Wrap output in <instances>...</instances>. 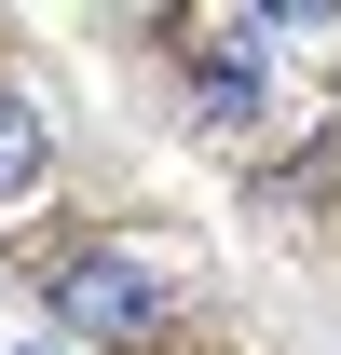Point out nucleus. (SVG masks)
Instances as JSON below:
<instances>
[{
	"instance_id": "obj_3",
	"label": "nucleus",
	"mask_w": 341,
	"mask_h": 355,
	"mask_svg": "<svg viewBox=\"0 0 341 355\" xmlns=\"http://www.w3.org/2000/svg\"><path fill=\"white\" fill-rule=\"evenodd\" d=\"M191 110H205V123H259V55H246V42H218L205 69H191Z\"/></svg>"
},
{
	"instance_id": "obj_1",
	"label": "nucleus",
	"mask_w": 341,
	"mask_h": 355,
	"mask_svg": "<svg viewBox=\"0 0 341 355\" xmlns=\"http://www.w3.org/2000/svg\"><path fill=\"white\" fill-rule=\"evenodd\" d=\"M164 273L123 260V246H82V260L55 273V328H82V342H164Z\"/></svg>"
},
{
	"instance_id": "obj_2",
	"label": "nucleus",
	"mask_w": 341,
	"mask_h": 355,
	"mask_svg": "<svg viewBox=\"0 0 341 355\" xmlns=\"http://www.w3.org/2000/svg\"><path fill=\"white\" fill-rule=\"evenodd\" d=\"M42 178H55V137H42V110H28V96H0V205H28Z\"/></svg>"
}]
</instances>
